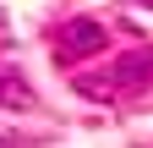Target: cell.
Listing matches in <instances>:
<instances>
[{
  "label": "cell",
  "mask_w": 153,
  "mask_h": 148,
  "mask_svg": "<svg viewBox=\"0 0 153 148\" xmlns=\"http://www.w3.org/2000/svg\"><path fill=\"white\" fill-rule=\"evenodd\" d=\"M109 93H148L153 88V44L142 49H120V61L109 66Z\"/></svg>",
  "instance_id": "obj_2"
},
{
  "label": "cell",
  "mask_w": 153,
  "mask_h": 148,
  "mask_svg": "<svg viewBox=\"0 0 153 148\" xmlns=\"http://www.w3.org/2000/svg\"><path fill=\"white\" fill-rule=\"evenodd\" d=\"M137 6H153V0H137Z\"/></svg>",
  "instance_id": "obj_4"
},
{
  "label": "cell",
  "mask_w": 153,
  "mask_h": 148,
  "mask_svg": "<svg viewBox=\"0 0 153 148\" xmlns=\"http://www.w3.org/2000/svg\"><path fill=\"white\" fill-rule=\"evenodd\" d=\"M49 44H55V61L71 66V61H93L99 49H109V33H104L99 22H88V16H71V22L55 28Z\"/></svg>",
  "instance_id": "obj_1"
},
{
  "label": "cell",
  "mask_w": 153,
  "mask_h": 148,
  "mask_svg": "<svg viewBox=\"0 0 153 148\" xmlns=\"http://www.w3.org/2000/svg\"><path fill=\"white\" fill-rule=\"evenodd\" d=\"M0 148H16V143H11V137H0Z\"/></svg>",
  "instance_id": "obj_3"
}]
</instances>
